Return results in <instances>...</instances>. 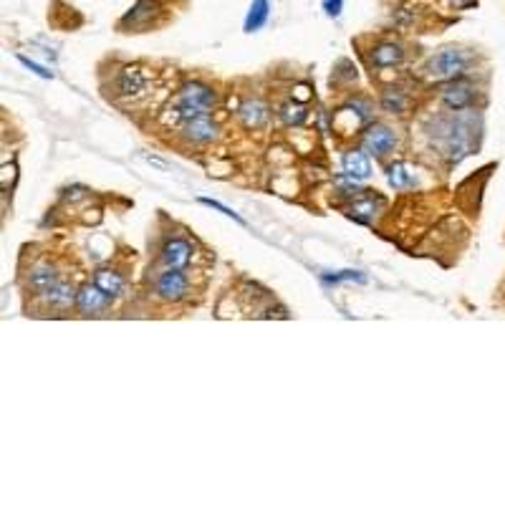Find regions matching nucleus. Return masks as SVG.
I'll return each mask as SVG.
<instances>
[{"instance_id":"obj_1","label":"nucleus","mask_w":505,"mask_h":505,"mask_svg":"<svg viewBox=\"0 0 505 505\" xmlns=\"http://www.w3.org/2000/svg\"><path fill=\"white\" fill-rule=\"evenodd\" d=\"M467 63H470V59H467L465 51L450 46L442 48L439 54H435L432 59L427 61L425 71L432 81H455L465 73Z\"/></svg>"},{"instance_id":"obj_13","label":"nucleus","mask_w":505,"mask_h":505,"mask_svg":"<svg viewBox=\"0 0 505 505\" xmlns=\"http://www.w3.org/2000/svg\"><path fill=\"white\" fill-rule=\"evenodd\" d=\"M93 283L107 293L109 299H114V296H119V293L124 291V280H121V276L116 271H109V268H99L96 276H93Z\"/></svg>"},{"instance_id":"obj_23","label":"nucleus","mask_w":505,"mask_h":505,"mask_svg":"<svg viewBox=\"0 0 505 505\" xmlns=\"http://www.w3.org/2000/svg\"><path fill=\"white\" fill-rule=\"evenodd\" d=\"M20 63H23V66H28V68H33V71L38 73V76H46V79H48V76H51V73H48L46 68H40L38 63H31V61H28L26 56H20Z\"/></svg>"},{"instance_id":"obj_3","label":"nucleus","mask_w":505,"mask_h":505,"mask_svg":"<svg viewBox=\"0 0 505 505\" xmlns=\"http://www.w3.org/2000/svg\"><path fill=\"white\" fill-rule=\"evenodd\" d=\"M190 291V280L182 271H174V268H167L157 278V293H160L162 301H169V303H177L182 301Z\"/></svg>"},{"instance_id":"obj_11","label":"nucleus","mask_w":505,"mask_h":505,"mask_svg":"<svg viewBox=\"0 0 505 505\" xmlns=\"http://www.w3.org/2000/svg\"><path fill=\"white\" fill-rule=\"evenodd\" d=\"M372 61H374V66H379V68H392V66H399V63L405 61V51H402L399 43H379V46L372 51Z\"/></svg>"},{"instance_id":"obj_7","label":"nucleus","mask_w":505,"mask_h":505,"mask_svg":"<svg viewBox=\"0 0 505 505\" xmlns=\"http://www.w3.org/2000/svg\"><path fill=\"white\" fill-rule=\"evenodd\" d=\"M180 101H185V104H190V107L199 109V112H210V109L215 107V91L210 86H205V84H197V81H193V84H185L180 91Z\"/></svg>"},{"instance_id":"obj_8","label":"nucleus","mask_w":505,"mask_h":505,"mask_svg":"<svg viewBox=\"0 0 505 505\" xmlns=\"http://www.w3.org/2000/svg\"><path fill=\"white\" fill-rule=\"evenodd\" d=\"M364 146H366V152H372V154H377V157H384V154H389L397 146V137H394L386 126H372L369 132H366V137H364Z\"/></svg>"},{"instance_id":"obj_16","label":"nucleus","mask_w":505,"mask_h":505,"mask_svg":"<svg viewBox=\"0 0 505 505\" xmlns=\"http://www.w3.org/2000/svg\"><path fill=\"white\" fill-rule=\"evenodd\" d=\"M76 296H79V293L73 291L71 283H59V286L51 293H46L43 299H46V303L51 308H68L71 303H76Z\"/></svg>"},{"instance_id":"obj_22","label":"nucleus","mask_w":505,"mask_h":505,"mask_svg":"<svg viewBox=\"0 0 505 505\" xmlns=\"http://www.w3.org/2000/svg\"><path fill=\"white\" fill-rule=\"evenodd\" d=\"M202 202H205V205H210V207H215V210H220V213L227 215V218H233V220H238V223H243V218H240V215H235L230 207L220 205V202H215V199H205V197H202Z\"/></svg>"},{"instance_id":"obj_18","label":"nucleus","mask_w":505,"mask_h":505,"mask_svg":"<svg viewBox=\"0 0 505 505\" xmlns=\"http://www.w3.org/2000/svg\"><path fill=\"white\" fill-rule=\"evenodd\" d=\"M382 107L386 109V112H392V114H402L405 112V107H407V99H405V93L402 91H386L384 96H382Z\"/></svg>"},{"instance_id":"obj_6","label":"nucleus","mask_w":505,"mask_h":505,"mask_svg":"<svg viewBox=\"0 0 505 505\" xmlns=\"http://www.w3.org/2000/svg\"><path fill=\"white\" fill-rule=\"evenodd\" d=\"M59 283H61L59 271H56L54 266H48V263L36 266L33 271L28 273V291L36 293V296H46V293L54 291Z\"/></svg>"},{"instance_id":"obj_19","label":"nucleus","mask_w":505,"mask_h":505,"mask_svg":"<svg viewBox=\"0 0 505 505\" xmlns=\"http://www.w3.org/2000/svg\"><path fill=\"white\" fill-rule=\"evenodd\" d=\"M280 116H283L286 124H303L308 112H306V107H301V104H286L283 112H280Z\"/></svg>"},{"instance_id":"obj_20","label":"nucleus","mask_w":505,"mask_h":505,"mask_svg":"<svg viewBox=\"0 0 505 505\" xmlns=\"http://www.w3.org/2000/svg\"><path fill=\"white\" fill-rule=\"evenodd\" d=\"M374 215V202L372 199H366V202H356V205L352 207V218L361 220V223H366V220Z\"/></svg>"},{"instance_id":"obj_2","label":"nucleus","mask_w":505,"mask_h":505,"mask_svg":"<svg viewBox=\"0 0 505 505\" xmlns=\"http://www.w3.org/2000/svg\"><path fill=\"white\" fill-rule=\"evenodd\" d=\"M146 86H149V76L144 73V68L129 66L114 81V93L121 99H137V96L146 93Z\"/></svg>"},{"instance_id":"obj_14","label":"nucleus","mask_w":505,"mask_h":505,"mask_svg":"<svg viewBox=\"0 0 505 505\" xmlns=\"http://www.w3.org/2000/svg\"><path fill=\"white\" fill-rule=\"evenodd\" d=\"M240 119H243V124H246L248 129H260V126L268 121V112L260 101H246V104L240 107Z\"/></svg>"},{"instance_id":"obj_12","label":"nucleus","mask_w":505,"mask_h":505,"mask_svg":"<svg viewBox=\"0 0 505 505\" xmlns=\"http://www.w3.org/2000/svg\"><path fill=\"white\" fill-rule=\"evenodd\" d=\"M344 172L352 177V180H366L372 174V165H369V157L364 152H349L344 154Z\"/></svg>"},{"instance_id":"obj_17","label":"nucleus","mask_w":505,"mask_h":505,"mask_svg":"<svg viewBox=\"0 0 505 505\" xmlns=\"http://www.w3.org/2000/svg\"><path fill=\"white\" fill-rule=\"evenodd\" d=\"M389 185L394 190H409V187H414V174L407 169V165L397 162V165L389 167Z\"/></svg>"},{"instance_id":"obj_4","label":"nucleus","mask_w":505,"mask_h":505,"mask_svg":"<svg viewBox=\"0 0 505 505\" xmlns=\"http://www.w3.org/2000/svg\"><path fill=\"white\" fill-rule=\"evenodd\" d=\"M442 101L452 112H465L475 104V89L462 79L447 81V86L442 89Z\"/></svg>"},{"instance_id":"obj_9","label":"nucleus","mask_w":505,"mask_h":505,"mask_svg":"<svg viewBox=\"0 0 505 505\" xmlns=\"http://www.w3.org/2000/svg\"><path fill=\"white\" fill-rule=\"evenodd\" d=\"M190 258H193V248H190V243H187V240L174 238V240H169L165 248H162V263H165L167 268L182 271V268H187Z\"/></svg>"},{"instance_id":"obj_24","label":"nucleus","mask_w":505,"mask_h":505,"mask_svg":"<svg viewBox=\"0 0 505 505\" xmlns=\"http://www.w3.org/2000/svg\"><path fill=\"white\" fill-rule=\"evenodd\" d=\"M452 6L455 8H467V6H472V0H450Z\"/></svg>"},{"instance_id":"obj_15","label":"nucleus","mask_w":505,"mask_h":505,"mask_svg":"<svg viewBox=\"0 0 505 505\" xmlns=\"http://www.w3.org/2000/svg\"><path fill=\"white\" fill-rule=\"evenodd\" d=\"M268 15H271V3H268V0H252V6H250V10H248V18H246L248 33L260 31V28L266 26Z\"/></svg>"},{"instance_id":"obj_21","label":"nucleus","mask_w":505,"mask_h":505,"mask_svg":"<svg viewBox=\"0 0 505 505\" xmlns=\"http://www.w3.org/2000/svg\"><path fill=\"white\" fill-rule=\"evenodd\" d=\"M341 8H344V0H324V10L329 18H339Z\"/></svg>"},{"instance_id":"obj_10","label":"nucleus","mask_w":505,"mask_h":505,"mask_svg":"<svg viewBox=\"0 0 505 505\" xmlns=\"http://www.w3.org/2000/svg\"><path fill=\"white\" fill-rule=\"evenodd\" d=\"M107 299L109 296L101 291L96 283H93V286L86 283V286L79 291V296H76V306L81 308V313H89V316H91V313H99L107 308Z\"/></svg>"},{"instance_id":"obj_5","label":"nucleus","mask_w":505,"mask_h":505,"mask_svg":"<svg viewBox=\"0 0 505 505\" xmlns=\"http://www.w3.org/2000/svg\"><path fill=\"white\" fill-rule=\"evenodd\" d=\"M182 137L187 142H193V144H210L218 137V126L207 114H199V116L182 124Z\"/></svg>"}]
</instances>
